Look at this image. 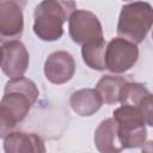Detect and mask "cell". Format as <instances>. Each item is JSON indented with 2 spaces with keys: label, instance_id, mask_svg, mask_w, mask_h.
<instances>
[{
  "label": "cell",
  "instance_id": "cell-11",
  "mask_svg": "<svg viewBox=\"0 0 153 153\" xmlns=\"http://www.w3.org/2000/svg\"><path fill=\"white\" fill-rule=\"evenodd\" d=\"M69 104L76 115L88 117L102 108L103 100L96 88H81L72 93Z\"/></svg>",
  "mask_w": 153,
  "mask_h": 153
},
{
  "label": "cell",
  "instance_id": "cell-12",
  "mask_svg": "<svg viewBox=\"0 0 153 153\" xmlns=\"http://www.w3.org/2000/svg\"><path fill=\"white\" fill-rule=\"evenodd\" d=\"M94 145L99 152L116 153L123 149L117 135V124L114 118L104 120L94 131Z\"/></svg>",
  "mask_w": 153,
  "mask_h": 153
},
{
  "label": "cell",
  "instance_id": "cell-10",
  "mask_svg": "<svg viewBox=\"0 0 153 153\" xmlns=\"http://www.w3.org/2000/svg\"><path fill=\"white\" fill-rule=\"evenodd\" d=\"M4 149L6 153H44L45 147L43 140L32 133L12 131L5 137Z\"/></svg>",
  "mask_w": 153,
  "mask_h": 153
},
{
  "label": "cell",
  "instance_id": "cell-13",
  "mask_svg": "<svg viewBox=\"0 0 153 153\" xmlns=\"http://www.w3.org/2000/svg\"><path fill=\"white\" fill-rule=\"evenodd\" d=\"M149 98H152V94L145 85L127 81L121 88L118 102L122 105L141 108L143 103Z\"/></svg>",
  "mask_w": 153,
  "mask_h": 153
},
{
  "label": "cell",
  "instance_id": "cell-6",
  "mask_svg": "<svg viewBox=\"0 0 153 153\" xmlns=\"http://www.w3.org/2000/svg\"><path fill=\"white\" fill-rule=\"evenodd\" d=\"M68 31L72 41L85 44L91 41L103 39V29L98 17L86 10H75L68 19Z\"/></svg>",
  "mask_w": 153,
  "mask_h": 153
},
{
  "label": "cell",
  "instance_id": "cell-7",
  "mask_svg": "<svg viewBox=\"0 0 153 153\" xmlns=\"http://www.w3.org/2000/svg\"><path fill=\"white\" fill-rule=\"evenodd\" d=\"M26 0H0V42L17 39L24 30Z\"/></svg>",
  "mask_w": 153,
  "mask_h": 153
},
{
  "label": "cell",
  "instance_id": "cell-3",
  "mask_svg": "<svg viewBox=\"0 0 153 153\" xmlns=\"http://www.w3.org/2000/svg\"><path fill=\"white\" fill-rule=\"evenodd\" d=\"M153 22V10L146 1H135L124 5L121 10L117 33L118 36L139 44L143 42L151 30Z\"/></svg>",
  "mask_w": 153,
  "mask_h": 153
},
{
  "label": "cell",
  "instance_id": "cell-9",
  "mask_svg": "<svg viewBox=\"0 0 153 153\" xmlns=\"http://www.w3.org/2000/svg\"><path fill=\"white\" fill-rule=\"evenodd\" d=\"M75 72V62L73 56L65 50L51 53L44 63L45 78L55 84L62 85L69 81Z\"/></svg>",
  "mask_w": 153,
  "mask_h": 153
},
{
  "label": "cell",
  "instance_id": "cell-15",
  "mask_svg": "<svg viewBox=\"0 0 153 153\" xmlns=\"http://www.w3.org/2000/svg\"><path fill=\"white\" fill-rule=\"evenodd\" d=\"M105 47L106 44H105L104 38L91 41V42L82 44V48H81L82 60L91 69H96V71L105 69V65H104Z\"/></svg>",
  "mask_w": 153,
  "mask_h": 153
},
{
  "label": "cell",
  "instance_id": "cell-4",
  "mask_svg": "<svg viewBox=\"0 0 153 153\" xmlns=\"http://www.w3.org/2000/svg\"><path fill=\"white\" fill-rule=\"evenodd\" d=\"M120 143L124 148L141 147L146 142V118L140 108L122 105L114 111Z\"/></svg>",
  "mask_w": 153,
  "mask_h": 153
},
{
  "label": "cell",
  "instance_id": "cell-1",
  "mask_svg": "<svg viewBox=\"0 0 153 153\" xmlns=\"http://www.w3.org/2000/svg\"><path fill=\"white\" fill-rule=\"evenodd\" d=\"M38 94L36 84L24 76L6 82L0 100V139H5L26 117Z\"/></svg>",
  "mask_w": 153,
  "mask_h": 153
},
{
  "label": "cell",
  "instance_id": "cell-5",
  "mask_svg": "<svg viewBox=\"0 0 153 153\" xmlns=\"http://www.w3.org/2000/svg\"><path fill=\"white\" fill-rule=\"evenodd\" d=\"M139 59V48L126 38H112L105 47L104 65L112 73L129 71Z\"/></svg>",
  "mask_w": 153,
  "mask_h": 153
},
{
  "label": "cell",
  "instance_id": "cell-16",
  "mask_svg": "<svg viewBox=\"0 0 153 153\" xmlns=\"http://www.w3.org/2000/svg\"><path fill=\"white\" fill-rule=\"evenodd\" d=\"M1 60H2V47H0V65H1Z\"/></svg>",
  "mask_w": 153,
  "mask_h": 153
},
{
  "label": "cell",
  "instance_id": "cell-8",
  "mask_svg": "<svg viewBox=\"0 0 153 153\" xmlns=\"http://www.w3.org/2000/svg\"><path fill=\"white\" fill-rule=\"evenodd\" d=\"M0 67L10 79H17L24 75L29 67V53L20 41L13 39L4 43Z\"/></svg>",
  "mask_w": 153,
  "mask_h": 153
},
{
  "label": "cell",
  "instance_id": "cell-14",
  "mask_svg": "<svg viewBox=\"0 0 153 153\" xmlns=\"http://www.w3.org/2000/svg\"><path fill=\"white\" fill-rule=\"evenodd\" d=\"M126 82H127V79H124L123 76L104 75L97 82L96 90L99 92L103 103L115 104L118 102L121 88Z\"/></svg>",
  "mask_w": 153,
  "mask_h": 153
},
{
  "label": "cell",
  "instance_id": "cell-2",
  "mask_svg": "<svg viewBox=\"0 0 153 153\" xmlns=\"http://www.w3.org/2000/svg\"><path fill=\"white\" fill-rule=\"evenodd\" d=\"M76 10L74 0H43L33 12V32L45 42L57 41L63 35V24Z\"/></svg>",
  "mask_w": 153,
  "mask_h": 153
}]
</instances>
